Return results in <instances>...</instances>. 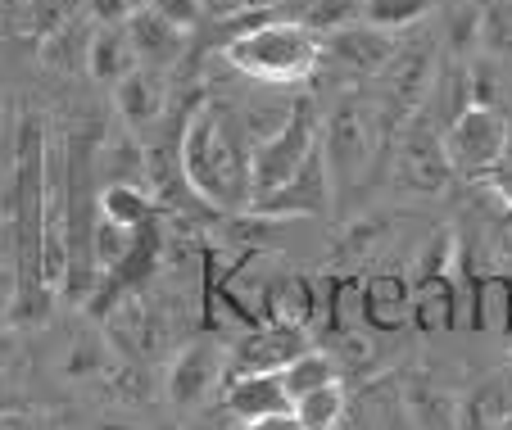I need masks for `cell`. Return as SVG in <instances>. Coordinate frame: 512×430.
<instances>
[{
  "label": "cell",
  "mask_w": 512,
  "mask_h": 430,
  "mask_svg": "<svg viewBox=\"0 0 512 430\" xmlns=\"http://www.w3.org/2000/svg\"><path fill=\"white\" fill-rule=\"evenodd\" d=\"M281 5H295V10H300L304 0H250V10H263V14H281Z\"/></svg>",
  "instance_id": "obj_33"
},
{
  "label": "cell",
  "mask_w": 512,
  "mask_h": 430,
  "mask_svg": "<svg viewBox=\"0 0 512 430\" xmlns=\"http://www.w3.org/2000/svg\"><path fill=\"white\" fill-rule=\"evenodd\" d=\"M449 177H454V168H449V159H445L440 132H431L426 118L408 123L404 141H399V154H395V182L417 195H440L449 186Z\"/></svg>",
  "instance_id": "obj_7"
},
{
  "label": "cell",
  "mask_w": 512,
  "mask_h": 430,
  "mask_svg": "<svg viewBox=\"0 0 512 430\" xmlns=\"http://www.w3.org/2000/svg\"><path fill=\"white\" fill-rule=\"evenodd\" d=\"M381 105H368V100H340L327 118H322V154H327L331 182L349 186L358 172L368 168V159L377 154V136H381Z\"/></svg>",
  "instance_id": "obj_3"
},
{
  "label": "cell",
  "mask_w": 512,
  "mask_h": 430,
  "mask_svg": "<svg viewBox=\"0 0 512 430\" xmlns=\"http://www.w3.org/2000/svg\"><path fill=\"white\" fill-rule=\"evenodd\" d=\"M114 109H118V118L127 123V132H145V127H155L159 118L168 114V82H164V73L136 64L132 73L114 86Z\"/></svg>",
  "instance_id": "obj_12"
},
{
  "label": "cell",
  "mask_w": 512,
  "mask_h": 430,
  "mask_svg": "<svg viewBox=\"0 0 512 430\" xmlns=\"http://www.w3.org/2000/svg\"><path fill=\"white\" fill-rule=\"evenodd\" d=\"M227 68L259 86H300L318 73L322 64V37L313 28H304L290 14H272V19L241 28L223 41Z\"/></svg>",
  "instance_id": "obj_2"
},
{
  "label": "cell",
  "mask_w": 512,
  "mask_h": 430,
  "mask_svg": "<svg viewBox=\"0 0 512 430\" xmlns=\"http://www.w3.org/2000/svg\"><path fill=\"white\" fill-rule=\"evenodd\" d=\"M313 308H318L313 286H309V281H300V277H277L268 290H263V317H268V326L309 331Z\"/></svg>",
  "instance_id": "obj_16"
},
{
  "label": "cell",
  "mask_w": 512,
  "mask_h": 430,
  "mask_svg": "<svg viewBox=\"0 0 512 430\" xmlns=\"http://www.w3.org/2000/svg\"><path fill=\"white\" fill-rule=\"evenodd\" d=\"M82 14H87L96 28H123V23L132 19L127 0H82Z\"/></svg>",
  "instance_id": "obj_29"
},
{
  "label": "cell",
  "mask_w": 512,
  "mask_h": 430,
  "mask_svg": "<svg viewBox=\"0 0 512 430\" xmlns=\"http://www.w3.org/2000/svg\"><path fill=\"white\" fill-rule=\"evenodd\" d=\"M68 19H78V0H23V32H32L37 41L55 37Z\"/></svg>",
  "instance_id": "obj_24"
},
{
  "label": "cell",
  "mask_w": 512,
  "mask_h": 430,
  "mask_svg": "<svg viewBox=\"0 0 512 430\" xmlns=\"http://www.w3.org/2000/svg\"><path fill=\"white\" fill-rule=\"evenodd\" d=\"M127 37H132V50H136V64L141 68H155V73H168V68L182 59V46L186 37L164 23L155 10H136L127 19Z\"/></svg>",
  "instance_id": "obj_14"
},
{
  "label": "cell",
  "mask_w": 512,
  "mask_h": 430,
  "mask_svg": "<svg viewBox=\"0 0 512 430\" xmlns=\"http://www.w3.org/2000/svg\"><path fill=\"white\" fill-rule=\"evenodd\" d=\"M435 59L426 46H413V50H395V59L386 64L381 73V114L395 109V118H408L413 109L426 105L431 96V82H435Z\"/></svg>",
  "instance_id": "obj_9"
},
{
  "label": "cell",
  "mask_w": 512,
  "mask_h": 430,
  "mask_svg": "<svg viewBox=\"0 0 512 430\" xmlns=\"http://www.w3.org/2000/svg\"><path fill=\"white\" fill-rule=\"evenodd\" d=\"M318 136H322L318 105L300 96L295 100V114L286 118V127H281L277 136H268V141L254 145V204H259L263 195L281 191V186L304 168V159L313 154Z\"/></svg>",
  "instance_id": "obj_4"
},
{
  "label": "cell",
  "mask_w": 512,
  "mask_h": 430,
  "mask_svg": "<svg viewBox=\"0 0 512 430\" xmlns=\"http://www.w3.org/2000/svg\"><path fill=\"white\" fill-rule=\"evenodd\" d=\"M331 200H336V182H331L322 136H318V145H313V154L304 159V168L295 172L281 191L263 195L250 213L254 218H318V213L331 209Z\"/></svg>",
  "instance_id": "obj_6"
},
{
  "label": "cell",
  "mask_w": 512,
  "mask_h": 430,
  "mask_svg": "<svg viewBox=\"0 0 512 430\" xmlns=\"http://www.w3.org/2000/svg\"><path fill=\"white\" fill-rule=\"evenodd\" d=\"M440 141H445V159L458 177H490L508 159V114L472 105L440 132Z\"/></svg>",
  "instance_id": "obj_5"
},
{
  "label": "cell",
  "mask_w": 512,
  "mask_h": 430,
  "mask_svg": "<svg viewBox=\"0 0 512 430\" xmlns=\"http://www.w3.org/2000/svg\"><path fill=\"white\" fill-rule=\"evenodd\" d=\"M481 46L494 59H512V5H494L490 14H481Z\"/></svg>",
  "instance_id": "obj_26"
},
{
  "label": "cell",
  "mask_w": 512,
  "mask_h": 430,
  "mask_svg": "<svg viewBox=\"0 0 512 430\" xmlns=\"http://www.w3.org/2000/svg\"><path fill=\"white\" fill-rule=\"evenodd\" d=\"M413 322L422 331L454 326V272H422L413 286Z\"/></svg>",
  "instance_id": "obj_19"
},
{
  "label": "cell",
  "mask_w": 512,
  "mask_h": 430,
  "mask_svg": "<svg viewBox=\"0 0 512 430\" xmlns=\"http://www.w3.org/2000/svg\"><path fill=\"white\" fill-rule=\"evenodd\" d=\"M290 412H295V421H300L304 430H336L340 421H345V412H349L345 381H331V385H322V390L295 399V408Z\"/></svg>",
  "instance_id": "obj_22"
},
{
  "label": "cell",
  "mask_w": 512,
  "mask_h": 430,
  "mask_svg": "<svg viewBox=\"0 0 512 430\" xmlns=\"http://www.w3.org/2000/svg\"><path fill=\"white\" fill-rule=\"evenodd\" d=\"M241 430H304L295 421V412H277V417H259V421H245Z\"/></svg>",
  "instance_id": "obj_31"
},
{
  "label": "cell",
  "mask_w": 512,
  "mask_h": 430,
  "mask_svg": "<svg viewBox=\"0 0 512 430\" xmlns=\"http://www.w3.org/2000/svg\"><path fill=\"white\" fill-rule=\"evenodd\" d=\"M155 213V195L136 182H105V191L96 195V218L114 222V227L141 231Z\"/></svg>",
  "instance_id": "obj_18"
},
{
  "label": "cell",
  "mask_w": 512,
  "mask_h": 430,
  "mask_svg": "<svg viewBox=\"0 0 512 430\" xmlns=\"http://www.w3.org/2000/svg\"><path fill=\"white\" fill-rule=\"evenodd\" d=\"M204 10L218 19H241V14H250V0H204Z\"/></svg>",
  "instance_id": "obj_32"
},
{
  "label": "cell",
  "mask_w": 512,
  "mask_h": 430,
  "mask_svg": "<svg viewBox=\"0 0 512 430\" xmlns=\"http://www.w3.org/2000/svg\"><path fill=\"white\" fill-rule=\"evenodd\" d=\"M485 182H490V191L499 195V204H503V209L512 213V159H503L499 168H494L490 177H485Z\"/></svg>",
  "instance_id": "obj_30"
},
{
  "label": "cell",
  "mask_w": 512,
  "mask_h": 430,
  "mask_svg": "<svg viewBox=\"0 0 512 430\" xmlns=\"http://www.w3.org/2000/svg\"><path fill=\"white\" fill-rule=\"evenodd\" d=\"M132 68H136V50H132V37H127V23L123 28H96L87 50V73L105 86H118Z\"/></svg>",
  "instance_id": "obj_17"
},
{
  "label": "cell",
  "mask_w": 512,
  "mask_h": 430,
  "mask_svg": "<svg viewBox=\"0 0 512 430\" xmlns=\"http://www.w3.org/2000/svg\"><path fill=\"white\" fill-rule=\"evenodd\" d=\"M223 403L241 426L245 421L290 412V399H286V390H281V376H232L223 390Z\"/></svg>",
  "instance_id": "obj_15"
},
{
  "label": "cell",
  "mask_w": 512,
  "mask_h": 430,
  "mask_svg": "<svg viewBox=\"0 0 512 430\" xmlns=\"http://www.w3.org/2000/svg\"><path fill=\"white\" fill-rule=\"evenodd\" d=\"M150 5H155V0H127V10H132V14L136 10H150Z\"/></svg>",
  "instance_id": "obj_35"
},
{
  "label": "cell",
  "mask_w": 512,
  "mask_h": 430,
  "mask_svg": "<svg viewBox=\"0 0 512 430\" xmlns=\"http://www.w3.org/2000/svg\"><path fill=\"white\" fill-rule=\"evenodd\" d=\"M508 159H512V123H508Z\"/></svg>",
  "instance_id": "obj_36"
},
{
  "label": "cell",
  "mask_w": 512,
  "mask_h": 430,
  "mask_svg": "<svg viewBox=\"0 0 512 430\" xmlns=\"http://www.w3.org/2000/svg\"><path fill=\"white\" fill-rule=\"evenodd\" d=\"M136 236H141V231H127V227H114V222L96 218V231H91V249H96V263H100L105 272L123 268L127 258H132V249H136Z\"/></svg>",
  "instance_id": "obj_25"
},
{
  "label": "cell",
  "mask_w": 512,
  "mask_h": 430,
  "mask_svg": "<svg viewBox=\"0 0 512 430\" xmlns=\"http://www.w3.org/2000/svg\"><path fill=\"white\" fill-rule=\"evenodd\" d=\"M309 331H290V326H254L241 344L232 349L227 367L232 376H277L281 367H290L300 354H309Z\"/></svg>",
  "instance_id": "obj_8"
},
{
  "label": "cell",
  "mask_w": 512,
  "mask_h": 430,
  "mask_svg": "<svg viewBox=\"0 0 512 430\" xmlns=\"http://www.w3.org/2000/svg\"><path fill=\"white\" fill-rule=\"evenodd\" d=\"M431 10H435V0H363L358 23H368V28L395 37V32H404V28H417Z\"/></svg>",
  "instance_id": "obj_23"
},
{
  "label": "cell",
  "mask_w": 512,
  "mask_h": 430,
  "mask_svg": "<svg viewBox=\"0 0 512 430\" xmlns=\"http://www.w3.org/2000/svg\"><path fill=\"white\" fill-rule=\"evenodd\" d=\"M64 372L68 376H96V372H105V344H100L96 335H87L82 344H73V354H68Z\"/></svg>",
  "instance_id": "obj_28"
},
{
  "label": "cell",
  "mask_w": 512,
  "mask_h": 430,
  "mask_svg": "<svg viewBox=\"0 0 512 430\" xmlns=\"http://www.w3.org/2000/svg\"><path fill=\"white\" fill-rule=\"evenodd\" d=\"M150 10H155L164 23H173L182 37H191V32L204 23V14H209L204 10V0H155Z\"/></svg>",
  "instance_id": "obj_27"
},
{
  "label": "cell",
  "mask_w": 512,
  "mask_h": 430,
  "mask_svg": "<svg viewBox=\"0 0 512 430\" xmlns=\"http://www.w3.org/2000/svg\"><path fill=\"white\" fill-rule=\"evenodd\" d=\"M363 322L372 331H404L413 322V286L399 272L363 281Z\"/></svg>",
  "instance_id": "obj_13"
},
{
  "label": "cell",
  "mask_w": 512,
  "mask_h": 430,
  "mask_svg": "<svg viewBox=\"0 0 512 430\" xmlns=\"http://www.w3.org/2000/svg\"><path fill=\"white\" fill-rule=\"evenodd\" d=\"M0 430H37V421H28V417H0Z\"/></svg>",
  "instance_id": "obj_34"
},
{
  "label": "cell",
  "mask_w": 512,
  "mask_h": 430,
  "mask_svg": "<svg viewBox=\"0 0 512 430\" xmlns=\"http://www.w3.org/2000/svg\"><path fill=\"white\" fill-rule=\"evenodd\" d=\"M395 50V37L368 28V23H349V28L322 37V59H336L340 68H349L358 77H381L386 64L395 59Z\"/></svg>",
  "instance_id": "obj_11"
},
{
  "label": "cell",
  "mask_w": 512,
  "mask_h": 430,
  "mask_svg": "<svg viewBox=\"0 0 512 430\" xmlns=\"http://www.w3.org/2000/svg\"><path fill=\"white\" fill-rule=\"evenodd\" d=\"M227 358L213 340H191L177 349V358L168 363V399L177 408H195V403L209 399V390L218 385Z\"/></svg>",
  "instance_id": "obj_10"
},
{
  "label": "cell",
  "mask_w": 512,
  "mask_h": 430,
  "mask_svg": "<svg viewBox=\"0 0 512 430\" xmlns=\"http://www.w3.org/2000/svg\"><path fill=\"white\" fill-rule=\"evenodd\" d=\"M177 163H182V182L191 186L195 200H204L223 218H241L254 209V141L236 105L200 100L186 114Z\"/></svg>",
  "instance_id": "obj_1"
},
{
  "label": "cell",
  "mask_w": 512,
  "mask_h": 430,
  "mask_svg": "<svg viewBox=\"0 0 512 430\" xmlns=\"http://www.w3.org/2000/svg\"><path fill=\"white\" fill-rule=\"evenodd\" d=\"M277 376H281V390H286L290 408H295V399H304V394L340 381V367H336V358H331L327 349H309V354H300L290 367H281Z\"/></svg>",
  "instance_id": "obj_20"
},
{
  "label": "cell",
  "mask_w": 512,
  "mask_h": 430,
  "mask_svg": "<svg viewBox=\"0 0 512 430\" xmlns=\"http://www.w3.org/2000/svg\"><path fill=\"white\" fill-rule=\"evenodd\" d=\"M91 37H96V23L91 19H68L55 37L41 41V59L59 73H73V68H87V50H91Z\"/></svg>",
  "instance_id": "obj_21"
}]
</instances>
